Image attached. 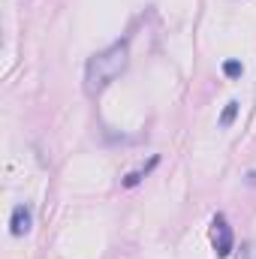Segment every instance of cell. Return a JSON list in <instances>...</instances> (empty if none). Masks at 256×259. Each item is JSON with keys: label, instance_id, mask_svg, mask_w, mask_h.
Wrapping results in <instances>:
<instances>
[{"label": "cell", "instance_id": "1", "mask_svg": "<svg viewBox=\"0 0 256 259\" xmlns=\"http://www.w3.org/2000/svg\"><path fill=\"white\" fill-rule=\"evenodd\" d=\"M130 64V46L127 39H121V42H115V46H109V49H103V52H97L88 66H84V91H88V97H97V94H103Z\"/></svg>", "mask_w": 256, "mask_h": 259}, {"label": "cell", "instance_id": "2", "mask_svg": "<svg viewBox=\"0 0 256 259\" xmlns=\"http://www.w3.org/2000/svg\"><path fill=\"white\" fill-rule=\"evenodd\" d=\"M211 244H214V253H217L220 259H226L229 253H232L235 238H232V226L226 223L223 214H217L214 223H211Z\"/></svg>", "mask_w": 256, "mask_h": 259}, {"label": "cell", "instance_id": "3", "mask_svg": "<svg viewBox=\"0 0 256 259\" xmlns=\"http://www.w3.org/2000/svg\"><path fill=\"white\" fill-rule=\"evenodd\" d=\"M9 226H12V235H27L30 226H33V214H30V208H27V205H15Z\"/></svg>", "mask_w": 256, "mask_h": 259}, {"label": "cell", "instance_id": "4", "mask_svg": "<svg viewBox=\"0 0 256 259\" xmlns=\"http://www.w3.org/2000/svg\"><path fill=\"white\" fill-rule=\"evenodd\" d=\"M235 118H238V103L232 100V103H226V109H223V115H220V127H232Z\"/></svg>", "mask_w": 256, "mask_h": 259}, {"label": "cell", "instance_id": "5", "mask_svg": "<svg viewBox=\"0 0 256 259\" xmlns=\"http://www.w3.org/2000/svg\"><path fill=\"white\" fill-rule=\"evenodd\" d=\"M223 72H226L229 78H238V75L244 72V66H241V61H226V64H223Z\"/></svg>", "mask_w": 256, "mask_h": 259}, {"label": "cell", "instance_id": "6", "mask_svg": "<svg viewBox=\"0 0 256 259\" xmlns=\"http://www.w3.org/2000/svg\"><path fill=\"white\" fill-rule=\"evenodd\" d=\"M241 259H253V244H244L241 247Z\"/></svg>", "mask_w": 256, "mask_h": 259}]
</instances>
